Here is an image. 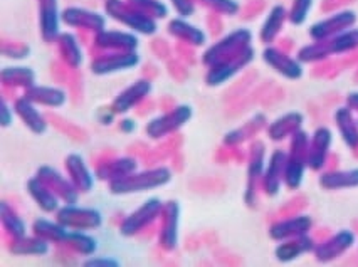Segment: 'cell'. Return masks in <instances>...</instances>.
Instances as JSON below:
<instances>
[{
	"label": "cell",
	"instance_id": "cell-1",
	"mask_svg": "<svg viewBox=\"0 0 358 267\" xmlns=\"http://www.w3.org/2000/svg\"><path fill=\"white\" fill-rule=\"evenodd\" d=\"M173 175L169 166H155V168L133 172L122 178L110 182V192L113 195H130L140 192L155 190L172 182Z\"/></svg>",
	"mask_w": 358,
	"mask_h": 267
},
{
	"label": "cell",
	"instance_id": "cell-2",
	"mask_svg": "<svg viewBox=\"0 0 358 267\" xmlns=\"http://www.w3.org/2000/svg\"><path fill=\"white\" fill-rule=\"evenodd\" d=\"M105 12L108 17L138 34L153 36L158 31L157 19L136 9L128 0H105Z\"/></svg>",
	"mask_w": 358,
	"mask_h": 267
},
{
	"label": "cell",
	"instance_id": "cell-3",
	"mask_svg": "<svg viewBox=\"0 0 358 267\" xmlns=\"http://www.w3.org/2000/svg\"><path fill=\"white\" fill-rule=\"evenodd\" d=\"M308 148H310V136L305 129H298L291 135L285 168V185L289 190H298L301 187L308 168Z\"/></svg>",
	"mask_w": 358,
	"mask_h": 267
},
{
	"label": "cell",
	"instance_id": "cell-4",
	"mask_svg": "<svg viewBox=\"0 0 358 267\" xmlns=\"http://www.w3.org/2000/svg\"><path fill=\"white\" fill-rule=\"evenodd\" d=\"M251 41L252 32L249 31V29H236V31L224 36L222 39H219L217 43L212 44L210 48H207V51L202 54V62L207 68H210V66L217 64L220 61H226L229 57L244 51L248 45H251Z\"/></svg>",
	"mask_w": 358,
	"mask_h": 267
},
{
	"label": "cell",
	"instance_id": "cell-5",
	"mask_svg": "<svg viewBox=\"0 0 358 267\" xmlns=\"http://www.w3.org/2000/svg\"><path fill=\"white\" fill-rule=\"evenodd\" d=\"M194 110L190 104H178L173 110L164 113V115L157 116V118L150 120L145 124V133L148 138L152 140H162L165 136L172 135V133L178 131L184 124H187L192 118Z\"/></svg>",
	"mask_w": 358,
	"mask_h": 267
},
{
	"label": "cell",
	"instance_id": "cell-6",
	"mask_svg": "<svg viewBox=\"0 0 358 267\" xmlns=\"http://www.w3.org/2000/svg\"><path fill=\"white\" fill-rule=\"evenodd\" d=\"M254 54L256 52H254L252 45H248L244 51L236 54V56H232L226 61H220V62H217V64L210 66L209 71H207V74H206L207 86H210V87L220 86V85H224L226 81H229V79L234 78L236 74H239L241 71L251 64V62L254 61Z\"/></svg>",
	"mask_w": 358,
	"mask_h": 267
},
{
	"label": "cell",
	"instance_id": "cell-7",
	"mask_svg": "<svg viewBox=\"0 0 358 267\" xmlns=\"http://www.w3.org/2000/svg\"><path fill=\"white\" fill-rule=\"evenodd\" d=\"M56 220L69 231H94L103 225V215L96 208L68 205L61 207L56 212Z\"/></svg>",
	"mask_w": 358,
	"mask_h": 267
},
{
	"label": "cell",
	"instance_id": "cell-8",
	"mask_svg": "<svg viewBox=\"0 0 358 267\" xmlns=\"http://www.w3.org/2000/svg\"><path fill=\"white\" fill-rule=\"evenodd\" d=\"M165 203L162 202V199L152 197L147 202L141 203L135 212H131L130 215H127L123 219V222L120 224V233L123 237H133L136 233H140L145 227H148L153 220H157L162 215Z\"/></svg>",
	"mask_w": 358,
	"mask_h": 267
},
{
	"label": "cell",
	"instance_id": "cell-9",
	"mask_svg": "<svg viewBox=\"0 0 358 267\" xmlns=\"http://www.w3.org/2000/svg\"><path fill=\"white\" fill-rule=\"evenodd\" d=\"M357 20V12L343 9L331 14L330 17L315 22L313 26L310 27V31H308V34H310L311 41H327L338 36L340 32L347 31L350 27H355Z\"/></svg>",
	"mask_w": 358,
	"mask_h": 267
},
{
	"label": "cell",
	"instance_id": "cell-10",
	"mask_svg": "<svg viewBox=\"0 0 358 267\" xmlns=\"http://www.w3.org/2000/svg\"><path fill=\"white\" fill-rule=\"evenodd\" d=\"M140 64V54L136 51H106L91 61V73L96 76H106L120 71L133 69Z\"/></svg>",
	"mask_w": 358,
	"mask_h": 267
},
{
	"label": "cell",
	"instance_id": "cell-11",
	"mask_svg": "<svg viewBox=\"0 0 358 267\" xmlns=\"http://www.w3.org/2000/svg\"><path fill=\"white\" fill-rule=\"evenodd\" d=\"M262 61L289 81H298L303 78V64L298 61V57H291L285 49L276 48V45H268L262 51Z\"/></svg>",
	"mask_w": 358,
	"mask_h": 267
},
{
	"label": "cell",
	"instance_id": "cell-12",
	"mask_svg": "<svg viewBox=\"0 0 358 267\" xmlns=\"http://www.w3.org/2000/svg\"><path fill=\"white\" fill-rule=\"evenodd\" d=\"M36 175L54 192V194L57 195V197L62 200V202L68 203V205H74V203H78L79 194H81V192L74 187V183L71 182V178L66 177V175H62L59 170H56L54 166L44 165L37 170Z\"/></svg>",
	"mask_w": 358,
	"mask_h": 267
},
{
	"label": "cell",
	"instance_id": "cell-13",
	"mask_svg": "<svg viewBox=\"0 0 358 267\" xmlns=\"http://www.w3.org/2000/svg\"><path fill=\"white\" fill-rule=\"evenodd\" d=\"M39 32L44 43H56L61 36V10L57 0H37Z\"/></svg>",
	"mask_w": 358,
	"mask_h": 267
},
{
	"label": "cell",
	"instance_id": "cell-14",
	"mask_svg": "<svg viewBox=\"0 0 358 267\" xmlns=\"http://www.w3.org/2000/svg\"><path fill=\"white\" fill-rule=\"evenodd\" d=\"M61 20L66 26L93 31L94 34L106 29V15L99 14L96 10L86 9V7H66L64 10H61Z\"/></svg>",
	"mask_w": 358,
	"mask_h": 267
},
{
	"label": "cell",
	"instance_id": "cell-15",
	"mask_svg": "<svg viewBox=\"0 0 358 267\" xmlns=\"http://www.w3.org/2000/svg\"><path fill=\"white\" fill-rule=\"evenodd\" d=\"M357 242L355 232L343 229V231L333 233L331 237L324 239L320 244H316L315 247V257L318 262H331L335 259H338L347 252L348 249L353 247V244Z\"/></svg>",
	"mask_w": 358,
	"mask_h": 267
},
{
	"label": "cell",
	"instance_id": "cell-16",
	"mask_svg": "<svg viewBox=\"0 0 358 267\" xmlns=\"http://www.w3.org/2000/svg\"><path fill=\"white\" fill-rule=\"evenodd\" d=\"M286 158H288V153L281 148L274 150L271 157H269L261 180V189L268 197H274V195L280 194L281 183H285Z\"/></svg>",
	"mask_w": 358,
	"mask_h": 267
},
{
	"label": "cell",
	"instance_id": "cell-17",
	"mask_svg": "<svg viewBox=\"0 0 358 267\" xmlns=\"http://www.w3.org/2000/svg\"><path fill=\"white\" fill-rule=\"evenodd\" d=\"M331 143L333 133L330 128L320 127L315 129L313 136L310 138V148H308V168L313 172H322L328 161Z\"/></svg>",
	"mask_w": 358,
	"mask_h": 267
},
{
	"label": "cell",
	"instance_id": "cell-18",
	"mask_svg": "<svg viewBox=\"0 0 358 267\" xmlns=\"http://www.w3.org/2000/svg\"><path fill=\"white\" fill-rule=\"evenodd\" d=\"M162 227L158 240L165 250H175L178 245V224H180V205L177 200H169L162 210Z\"/></svg>",
	"mask_w": 358,
	"mask_h": 267
},
{
	"label": "cell",
	"instance_id": "cell-19",
	"mask_svg": "<svg viewBox=\"0 0 358 267\" xmlns=\"http://www.w3.org/2000/svg\"><path fill=\"white\" fill-rule=\"evenodd\" d=\"M266 168V147L262 141H254L249 150V165H248V190H245V202L248 205H254L256 200L257 185H261L262 173Z\"/></svg>",
	"mask_w": 358,
	"mask_h": 267
},
{
	"label": "cell",
	"instance_id": "cell-20",
	"mask_svg": "<svg viewBox=\"0 0 358 267\" xmlns=\"http://www.w3.org/2000/svg\"><path fill=\"white\" fill-rule=\"evenodd\" d=\"M152 81H148V79H138V81H135L133 85L124 87L122 93L113 99L110 108L116 113V115H124V113L130 111L131 108H135L136 104L143 101V99L152 93Z\"/></svg>",
	"mask_w": 358,
	"mask_h": 267
},
{
	"label": "cell",
	"instance_id": "cell-21",
	"mask_svg": "<svg viewBox=\"0 0 358 267\" xmlns=\"http://www.w3.org/2000/svg\"><path fill=\"white\" fill-rule=\"evenodd\" d=\"M313 229V219L310 215H294L288 217V219H282L274 222L269 227V237L273 240H286L293 239V237L305 236Z\"/></svg>",
	"mask_w": 358,
	"mask_h": 267
},
{
	"label": "cell",
	"instance_id": "cell-22",
	"mask_svg": "<svg viewBox=\"0 0 358 267\" xmlns=\"http://www.w3.org/2000/svg\"><path fill=\"white\" fill-rule=\"evenodd\" d=\"M94 44L103 51H136L140 41L133 32L105 29V31L98 32Z\"/></svg>",
	"mask_w": 358,
	"mask_h": 267
},
{
	"label": "cell",
	"instance_id": "cell-23",
	"mask_svg": "<svg viewBox=\"0 0 358 267\" xmlns=\"http://www.w3.org/2000/svg\"><path fill=\"white\" fill-rule=\"evenodd\" d=\"M15 115L22 120V123L31 129L34 135H44L48 131V121H45L44 115L39 111L36 103H32L31 99L26 98V96H20V98L15 99L14 103Z\"/></svg>",
	"mask_w": 358,
	"mask_h": 267
},
{
	"label": "cell",
	"instance_id": "cell-24",
	"mask_svg": "<svg viewBox=\"0 0 358 267\" xmlns=\"http://www.w3.org/2000/svg\"><path fill=\"white\" fill-rule=\"evenodd\" d=\"M66 172H68V177L71 182L74 183V187L81 192V194H86L94 187V177L91 173V170L87 168L85 158L78 153H71V155L66 157L64 160Z\"/></svg>",
	"mask_w": 358,
	"mask_h": 267
},
{
	"label": "cell",
	"instance_id": "cell-25",
	"mask_svg": "<svg viewBox=\"0 0 358 267\" xmlns=\"http://www.w3.org/2000/svg\"><path fill=\"white\" fill-rule=\"evenodd\" d=\"M316 247L315 239H311L308 233L299 237H293V239L281 240V244L278 245L276 250H274V256L280 262H291L294 259L301 257L303 254L313 252Z\"/></svg>",
	"mask_w": 358,
	"mask_h": 267
},
{
	"label": "cell",
	"instance_id": "cell-26",
	"mask_svg": "<svg viewBox=\"0 0 358 267\" xmlns=\"http://www.w3.org/2000/svg\"><path fill=\"white\" fill-rule=\"evenodd\" d=\"M166 31H169V34L175 37V39L184 41V43L194 45V48H201V45L207 43L206 32H203L201 27L190 24L189 20L184 17L170 20L169 26H166Z\"/></svg>",
	"mask_w": 358,
	"mask_h": 267
},
{
	"label": "cell",
	"instance_id": "cell-27",
	"mask_svg": "<svg viewBox=\"0 0 358 267\" xmlns=\"http://www.w3.org/2000/svg\"><path fill=\"white\" fill-rule=\"evenodd\" d=\"M286 20H288V9H286L285 6H281V3L273 6L261 26V31H259L261 43L273 44L282 32V27H285Z\"/></svg>",
	"mask_w": 358,
	"mask_h": 267
},
{
	"label": "cell",
	"instance_id": "cell-28",
	"mask_svg": "<svg viewBox=\"0 0 358 267\" xmlns=\"http://www.w3.org/2000/svg\"><path fill=\"white\" fill-rule=\"evenodd\" d=\"M27 192L32 200L37 203V207L45 214H52V212L59 210V197L49 189L39 177H32L27 180Z\"/></svg>",
	"mask_w": 358,
	"mask_h": 267
},
{
	"label": "cell",
	"instance_id": "cell-29",
	"mask_svg": "<svg viewBox=\"0 0 358 267\" xmlns=\"http://www.w3.org/2000/svg\"><path fill=\"white\" fill-rule=\"evenodd\" d=\"M26 98L31 99L32 103L39 104V106H48V108H62L68 103V94L64 89L56 86H37L26 89Z\"/></svg>",
	"mask_w": 358,
	"mask_h": 267
},
{
	"label": "cell",
	"instance_id": "cell-30",
	"mask_svg": "<svg viewBox=\"0 0 358 267\" xmlns=\"http://www.w3.org/2000/svg\"><path fill=\"white\" fill-rule=\"evenodd\" d=\"M323 190H345L358 187V168L350 170H328L318 178Z\"/></svg>",
	"mask_w": 358,
	"mask_h": 267
},
{
	"label": "cell",
	"instance_id": "cell-31",
	"mask_svg": "<svg viewBox=\"0 0 358 267\" xmlns=\"http://www.w3.org/2000/svg\"><path fill=\"white\" fill-rule=\"evenodd\" d=\"M335 124L338 128L341 140L348 148H358V120L353 116L350 106H341L335 111Z\"/></svg>",
	"mask_w": 358,
	"mask_h": 267
},
{
	"label": "cell",
	"instance_id": "cell-32",
	"mask_svg": "<svg viewBox=\"0 0 358 267\" xmlns=\"http://www.w3.org/2000/svg\"><path fill=\"white\" fill-rule=\"evenodd\" d=\"M303 121H305V118H303L301 113L298 111L286 113V115H282L281 118L273 121V123L268 127L269 140L282 141L285 138H288V136L293 135V133H296L298 129H301Z\"/></svg>",
	"mask_w": 358,
	"mask_h": 267
},
{
	"label": "cell",
	"instance_id": "cell-33",
	"mask_svg": "<svg viewBox=\"0 0 358 267\" xmlns=\"http://www.w3.org/2000/svg\"><path fill=\"white\" fill-rule=\"evenodd\" d=\"M9 250L14 256H39L43 257L49 252V240L39 236H24L12 240Z\"/></svg>",
	"mask_w": 358,
	"mask_h": 267
},
{
	"label": "cell",
	"instance_id": "cell-34",
	"mask_svg": "<svg viewBox=\"0 0 358 267\" xmlns=\"http://www.w3.org/2000/svg\"><path fill=\"white\" fill-rule=\"evenodd\" d=\"M138 168V161L131 157H123L118 158V160L108 161V164L101 165L96 170V175L101 180H110L113 182L116 178H122L124 175L136 172Z\"/></svg>",
	"mask_w": 358,
	"mask_h": 267
},
{
	"label": "cell",
	"instance_id": "cell-35",
	"mask_svg": "<svg viewBox=\"0 0 358 267\" xmlns=\"http://www.w3.org/2000/svg\"><path fill=\"white\" fill-rule=\"evenodd\" d=\"M327 44L330 56H341V54H350L358 49V27H350L347 31L340 32L338 36L331 39L323 41Z\"/></svg>",
	"mask_w": 358,
	"mask_h": 267
},
{
	"label": "cell",
	"instance_id": "cell-36",
	"mask_svg": "<svg viewBox=\"0 0 358 267\" xmlns=\"http://www.w3.org/2000/svg\"><path fill=\"white\" fill-rule=\"evenodd\" d=\"M57 45H59L61 57L66 64L71 66L73 69H76L83 64V51L76 36L71 34V32H62V34L57 37Z\"/></svg>",
	"mask_w": 358,
	"mask_h": 267
},
{
	"label": "cell",
	"instance_id": "cell-37",
	"mask_svg": "<svg viewBox=\"0 0 358 267\" xmlns=\"http://www.w3.org/2000/svg\"><path fill=\"white\" fill-rule=\"evenodd\" d=\"M32 232L49 242H59V244H64L66 237H68L69 233V229L64 227L61 222H57V220L52 222V220L48 219H36L34 224H32Z\"/></svg>",
	"mask_w": 358,
	"mask_h": 267
},
{
	"label": "cell",
	"instance_id": "cell-38",
	"mask_svg": "<svg viewBox=\"0 0 358 267\" xmlns=\"http://www.w3.org/2000/svg\"><path fill=\"white\" fill-rule=\"evenodd\" d=\"M0 215H2L3 229H6V232L9 233L12 239L26 236V222H24L22 217L17 214V210L12 205H9L7 200H3V202L0 203Z\"/></svg>",
	"mask_w": 358,
	"mask_h": 267
},
{
	"label": "cell",
	"instance_id": "cell-39",
	"mask_svg": "<svg viewBox=\"0 0 358 267\" xmlns=\"http://www.w3.org/2000/svg\"><path fill=\"white\" fill-rule=\"evenodd\" d=\"M2 81L3 85L24 87L29 89L36 85V71L31 68H24V66H14V68H3L2 69Z\"/></svg>",
	"mask_w": 358,
	"mask_h": 267
},
{
	"label": "cell",
	"instance_id": "cell-40",
	"mask_svg": "<svg viewBox=\"0 0 358 267\" xmlns=\"http://www.w3.org/2000/svg\"><path fill=\"white\" fill-rule=\"evenodd\" d=\"M64 244L74 252L83 254V256H93L98 249L96 239L87 236L86 231H69Z\"/></svg>",
	"mask_w": 358,
	"mask_h": 267
},
{
	"label": "cell",
	"instance_id": "cell-41",
	"mask_svg": "<svg viewBox=\"0 0 358 267\" xmlns=\"http://www.w3.org/2000/svg\"><path fill=\"white\" fill-rule=\"evenodd\" d=\"M264 124H266L264 116L256 115L251 121H249L248 124H244L243 128L234 129V131L229 133L226 138H224V143H226V145H237V143H241V141H244L245 138H249V136H252L254 133L259 131L261 128H264Z\"/></svg>",
	"mask_w": 358,
	"mask_h": 267
},
{
	"label": "cell",
	"instance_id": "cell-42",
	"mask_svg": "<svg viewBox=\"0 0 358 267\" xmlns=\"http://www.w3.org/2000/svg\"><path fill=\"white\" fill-rule=\"evenodd\" d=\"M296 57L301 64L303 62H320L330 57V52H328L327 44L323 41H313V44L303 45L298 51Z\"/></svg>",
	"mask_w": 358,
	"mask_h": 267
},
{
	"label": "cell",
	"instance_id": "cell-43",
	"mask_svg": "<svg viewBox=\"0 0 358 267\" xmlns=\"http://www.w3.org/2000/svg\"><path fill=\"white\" fill-rule=\"evenodd\" d=\"M131 6H135L136 9H140L141 12L150 15L153 19H165L169 15V7H166L165 2L162 0H128Z\"/></svg>",
	"mask_w": 358,
	"mask_h": 267
},
{
	"label": "cell",
	"instance_id": "cell-44",
	"mask_svg": "<svg viewBox=\"0 0 358 267\" xmlns=\"http://www.w3.org/2000/svg\"><path fill=\"white\" fill-rule=\"evenodd\" d=\"M313 0H291V7L288 9V22L293 26H303L310 15Z\"/></svg>",
	"mask_w": 358,
	"mask_h": 267
},
{
	"label": "cell",
	"instance_id": "cell-45",
	"mask_svg": "<svg viewBox=\"0 0 358 267\" xmlns=\"http://www.w3.org/2000/svg\"><path fill=\"white\" fill-rule=\"evenodd\" d=\"M197 2L212 12H217L220 15H229V17L239 14L241 10V3L237 0H197Z\"/></svg>",
	"mask_w": 358,
	"mask_h": 267
},
{
	"label": "cell",
	"instance_id": "cell-46",
	"mask_svg": "<svg viewBox=\"0 0 358 267\" xmlns=\"http://www.w3.org/2000/svg\"><path fill=\"white\" fill-rule=\"evenodd\" d=\"M197 0H170V3H172L173 10L177 12L178 17H184V19H189L192 17L195 14V10H197Z\"/></svg>",
	"mask_w": 358,
	"mask_h": 267
},
{
	"label": "cell",
	"instance_id": "cell-47",
	"mask_svg": "<svg viewBox=\"0 0 358 267\" xmlns=\"http://www.w3.org/2000/svg\"><path fill=\"white\" fill-rule=\"evenodd\" d=\"M85 266L116 267V266H120V261H118V259L111 257V256H93V257H90V259H86Z\"/></svg>",
	"mask_w": 358,
	"mask_h": 267
},
{
	"label": "cell",
	"instance_id": "cell-48",
	"mask_svg": "<svg viewBox=\"0 0 358 267\" xmlns=\"http://www.w3.org/2000/svg\"><path fill=\"white\" fill-rule=\"evenodd\" d=\"M14 108H10L6 99H2V104H0V124H2V128H9L14 123Z\"/></svg>",
	"mask_w": 358,
	"mask_h": 267
},
{
	"label": "cell",
	"instance_id": "cell-49",
	"mask_svg": "<svg viewBox=\"0 0 358 267\" xmlns=\"http://www.w3.org/2000/svg\"><path fill=\"white\" fill-rule=\"evenodd\" d=\"M29 45H24V44H12L10 49L3 48V52H6V56L9 57H15V59H20V57H27L29 56Z\"/></svg>",
	"mask_w": 358,
	"mask_h": 267
},
{
	"label": "cell",
	"instance_id": "cell-50",
	"mask_svg": "<svg viewBox=\"0 0 358 267\" xmlns=\"http://www.w3.org/2000/svg\"><path fill=\"white\" fill-rule=\"evenodd\" d=\"M118 129L122 133H124V135H130V133H133L136 129V121L131 120V118H124V120L120 121Z\"/></svg>",
	"mask_w": 358,
	"mask_h": 267
},
{
	"label": "cell",
	"instance_id": "cell-51",
	"mask_svg": "<svg viewBox=\"0 0 358 267\" xmlns=\"http://www.w3.org/2000/svg\"><path fill=\"white\" fill-rule=\"evenodd\" d=\"M347 106L352 108L353 111H358V93H350L347 96Z\"/></svg>",
	"mask_w": 358,
	"mask_h": 267
}]
</instances>
